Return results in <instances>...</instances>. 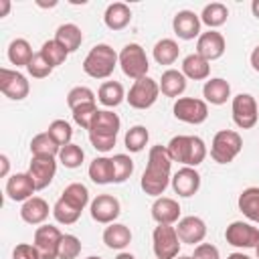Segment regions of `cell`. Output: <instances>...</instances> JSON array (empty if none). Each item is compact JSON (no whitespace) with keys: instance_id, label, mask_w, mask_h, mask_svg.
<instances>
[{"instance_id":"cell-1","label":"cell","mask_w":259,"mask_h":259,"mask_svg":"<svg viewBox=\"0 0 259 259\" xmlns=\"http://www.w3.org/2000/svg\"><path fill=\"white\" fill-rule=\"evenodd\" d=\"M172 180V160L168 156L166 146H152L148 152V164L140 178V186L150 196H160L168 188Z\"/></svg>"},{"instance_id":"cell-2","label":"cell","mask_w":259,"mask_h":259,"mask_svg":"<svg viewBox=\"0 0 259 259\" xmlns=\"http://www.w3.org/2000/svg\"><path fill=\"white\" fill-rule=\"evenodd\" d=\"M121 127V119L117 113H113L111 109H99L91 121L89 132V142L97 152H109L113 150L115 142H117V134Z\"/></svg>"},{"instance_id":"cell-3","label":"cell","mask_w":259,"mask_h":259,"mask_svg":"<svg viewBox=\"0 0 259 259\" xmlns=\"http://www.w3.org/2000/svg\"><path fill=\"white\" fill-rule=\"evenodd\" d=\"M166 150L172 162H178L190 168H196L198 164H202L208 154L204 140L198 136H174L168 142Z\"/></svg>"},{"instance_id":"cell-4","label":"cell","mask_w":259,"mask_h":259,"mask_svg":"<svg viewBox=\"0 0 259 259\" xmlns=\"http://www.w3.org/2000/svg\"><path fill=\"white\" fill-rule=\"evenodd\" d=\"M115 65H119V53H115L113 47L99 42L85 55L81 67L91 79H107L111 77Z\"/></svg>"},{"instance_id":"cell-5","label":"cell","mask_w":259,"mask_h":259,"mask_svg":"<svg viewBox=\"0 0 259 259\" xmlns=\"http://www.w3.org/2000/svg\"><path fill=\"white\" fill-rule=\"evenodd\" d=\"M243 150V138L235 130H221L214 134L210 142V158L217 164H229L233 162Z\"/></svg>"},{"instance_id":"cell-6","label":"cell","mask_w":259,"mask_h":259,"mask_svg":"<svg viewBox=\"0 0 259 259\" xmlns=\"http://www.w3.org/2000/svg\"><path fill=\"white\" fill-rule=\"evenodd\" d=\"M119 67L123 71L125 77L138 81L142 77H148V69H150V61L148 55L144 51L142 45L138 42H130L119 51Z\"/></svg>"},{"instance_id":"cell-7","label":"cell","mask_w":259,"mask_h":259,"mask_svg":"<svg viewBox=\"0 0 259 259\" xmlns=\"http://www.w3.org/2000/svg\"><path fill=\"white\" fill-rule=\"evenodd\" d=\"M182 241L178 239L176 227L172 225H158L152 231V249L156 259H176Z\"/></svg>"},{"instance_id":"cell-8","label":"cell","mask_w":259,"mask_h":259,"mask_svg":"<svg viewBox=\"0 0 259 259\" xmlns=\"http://www.w3.org/2000/svg\"><path fill=\"white\" fill-rule=\"evenodd\" d=\"M231 113H233V121H235L237 127H241V130L255 127V123L259 119L257 99L251 93H239V95H235L233 101H231Z\"/></svg>"},{"instance_id":"cell-9","label":"cell","mask_w":259,"mask_h":259,"mask_svg":"<svg viewBox=\"0 0 259 259\" xmlns=\"http://www.w3.org/2000/svg\"><path fill=\"white\" fill-rule=\"evenodd\" d=\"M160 95V85L156 79L152 77H142L138 81H134V85L130 87L125 101L134 107V109H148L158 101Z\"/></svg>"},{"instance_id":"cell-10","label":"cell","mask_w":259,"mask_h":259,"mask_svg":"<svg viewBox=\"0 0 259 259\" xmlns=\"http://www.w3.org/2000/svg\"><path fill=\"white\" fill-rule=\"evenodd\" d=\"M172 111L178 121L198 125V123L206 121V117H208V103L204 99H196V97H178L174 101Z\"/></svg>"},{"instance_id":"cell-11","label":"cell","mask_w":259,"mask_h":259,"mask_svg":"<svg viewBox=\"0 0 259 259\" xmlns=\"http://www.w3.org/2000/svg\"><path fill=\"white\" fill-rule=\"evenodd\" d=\"M63 241V233L55 225H40L34 231L32 245L38 251L40 259H59V247Z\"/></svg>"},{"instance_id":"cell-12","label":"cell","mask_w":259,"mask_h":259,"mask_svg":"<svg viewBox=\"0 0 259 259\" xmlns=\"http://www.w3.org/2000/svg\"><path fill=\"white\" fill-rule=\"evenodd\" d=\"M225 241L237 249H255L259 245V229L247 221H233L225 229Z\"/></svg>"},{"instance_id":"cell-13","label":"cell","mask_w":259,"mask_h":259,"mask_svg":"<svg viewBox=\"0 0 259 259\" xmlns=\"http://www.w3.org/2000/svg\"><path fill=\"white\" fill-rule=\"evenodd\" d=\"M0 91L12 101H22L30 93V83L20 71L2 67L0 69Z\"/></svg>"},{"instance_id":"cell-14","label":"cell","mask_w":259,"mask_h":259,"mask_svg":"<svg viewBox=\"0 0 259 259\" xmlns=\"http://www.w3.org/2000/svg\"><path fill=\"white\" fill-rule=\"evenodd\" d=\"M91 219L99 225H111L121 214V204L113 194H97L89 204Z\"/></svg>"},{"instance_id":"cell-15","label":"cell","mask_w":259,"mask_h":259,"mask_svg":"<svg viewBox=\"0 0 259 259\" xmlns=\"http://www.w3.org/2000/svg\"><path fill=\"white\" fill-rule=\"evenodd\" d=\"M225 49H227V40L219 30L200 32V36L196 38V53L208 63L221 59L225 55Z\"/></svg>"},{"instance_id":"cell-16","label":"cell","mask_w":259,"mask_h":259,"mask_svg":"<svg viewBox=\"0 0 259 259\" xmlns=\"http://www.w3.org/2000/svg\"><path fill=\"white\" fill-rule=\"evenodd\" d=\"M4 190H6V196L10 200H14V202H26L36 192V184H34V180H32V176L28 172H18V174H12L6 180Z\"/></svg>"},{"instance_id":"cell-17","label":"cell","mask_w":259,"mask_h":259,"mask_svg":"<svg viewBox=\"0 0 259 259\" xmlns=\"http://www.w3.org/2000/svg\"><path fill=\"white\" fill-rule=\"evenodd\" d=\"M174 192L182 198H190L198 192L200 188V174L196 168H190V166H182L178 172L172 174V180H170Z\"/></svg>"},{"instance_id":"cell-18","label":"cell","mask_w":259,"mask_h":259,"mask_svg":"<svg viewBox=\"0 0 259 259\" xmlns=\"http://www.w3.org/2000/svg\"><path fill=\"white\" fill-rule=\"evenodd\" d=\"M200 16L192 10H178L172 18L174 34L182 40H192L200 36Z\"/></svg>"},{"instance_id":"cell-19","label":"cell","mask_w":259,"mask_h":259,"mask_svg":"<svg viewBox=\"0 0 259 259\" xmlns=\"http://www.w3.org/2000/svg\"><path fill=\"white\" fill-rule=\"evenodd\" d=\"M28 174L32 176V180L36 184V190L47 188L53 182L55 174H57V162H55V158L32 156L30 158V164H28Z\"/></svg>"},{"instance_id":"cell-20","label":"cell","mask_w":259,"mask_h":259,"mask_svg":"<svg viewBox=\"0 0 259 259\" xmlns=\"http://www.w3.org/2000/svg\"><path fill=\"white\" fill-rule=\"evenodd\" d=\"M176 233H178V239L186 245H198L204 241L206 237V223L200 219V217H184L178 221V227H176Z\"/></svg>"},{"instance_id":"cell-21","label":"cell","mask_w":259,"mask_h":259,"mask_svg":"<svg viewBox=\"0 0 259 259\" xmlns=\"http://www.w3.org/2000/svg\"><path fill=\"white\" fill-rule=\"evenodd\" d=\"M152 219L158 225H174L180 221V204L170 196H158L152 204Z\"/></svg>"},{"instance_id":"cell-22","label":"cell","mask_w":259,"mask_h":259,"mask_svg":"<svg viewBox=\"0 0 259 259\" xmlns=\"http://www.w3.org/2000/svg\"><path fill=\"white\" fill-rule=\"evenodd\" d=\"M49 212L53 210L49 208V202L40 196H32L20 206V219L26 225H45V221L49 219Z\"/></svg>"},{"instance_id":"cell-23","label":"cell","mask_w":259,"mask_h":259,"mask_svg":"<svg viewBox=\"0 0 259 259\" xmlns=\"http://www.w3.org/2000/svg\"><path fill=\"white\" fill-rule=\"evenodd\" d=\"M160 85V93L166 95V97H174L178 99L184 91H186V77L182 71L178 69H166L158 81Z\"/></svg>"},{"instance_id":"cell-24","label":"cell","mask_w":259,"mask_h":259,"mask_svg":"<svg viewBox=\"0 0 259 259\" xmlns=\"http://www.w3.org/2000/svg\"><path fill=\"white\" fill-rule=\"evenodd\" d=\"M202 97L210 105H223L231 97V85L223 77H212L202 87Z\"/></svg>"},{"instance_id":"cell-25","label":"cell","mask_w":259,"mask_h":259,"mask_svg":"<svg viewBox=\"0 0 259 259\" xmlns=\"http://www.w3.org/2000/svg\"><path fill=\"white\" fill-rule=\"evenodd\" d=\"M103 243L109 249L123 251L132 243V231H130V227L123 225V223H111V225H107L105 231H103Z\"/></svg>"},{"instance_id":"cell-26","label":"cell","mask_w":259,"mask_h":259,"mask_svg":"<svg viewBox=\"0 0 259 259\" xmlns=\"http://www.w3.org/2000/svg\"><path fill=\"white\" fill-rule=\"evenodd\" d=\"M103 22L109 30H123L130 22H132V10L127 4L123 2H113L105 8L103 14Z\"/></svg>"},{"instance_id":"cell-27","label":"cell","mask_w":259,"mask_h":259,"mask_svg":"<svg viewBox=\"0 0 259 259\" xmlns=\"http://www.w3.org/2000/svg\"><path fill=\"white\" fill-rule=\"evenodd\" d=\"M186 79H192V81H204L208 79L210 75V63L206 59H202L198 53H192V55H186L182 59V69Z\"/></svg>"},{"instance_id":"cell-28","label":"cell","mask_w":259,"mask_h":259,"mask_svg":"<svg viewBox=\"0 0 259 259\" xmlns=\"http://www.w3.org/2000/svg\"><path fill=\"white\" fill-rule=\"evenodd\" d=\"M89 178L95 184H111L115 180V170H113V160L107 156H97L89 164Z\"/></svg>"},{"instance_id":"cell-29","label":"cell","mask_w":259,"mask_h":259,"mask_svg":"<svg viewBox=\"0 0 259 259\" xmlns=\"http://www.w3.org/2000/svg\"><path fill=\"white\" fill-rule=\"evenodd\" d=\"M239 210L251 223H259V186H249L239 194L237 200Z\"/></svg>"},{"instance_id":"cell-30","label":"cell","mask_w":259,"mask_h":259,"mask_svg":"<svg viewBox=\"0 0 259 259\" xmlns=\"http://www.w3.org/2000/svg\"><path fill=\"white\" fill-rule=\"evenodd\" d=\"M123 99H125V91L119 81H103L97 89V101L109 109L117 107Z\"/></svg>"},{"instance_id":"cell-31","label":"cell","mask_w":259,"mask_h":259,"mask_svg":"<svg viewBox=\"0 0 259 259\" xmlns=\"http://www.w3.org/2000/svg\"><path fill=\"white\" fill-rule=\"evenodd\" d=\"M55 40L61 42L69 53H75V51L81 47V42H83V32H81V28H79L77 24L65 22V24H61V26L57 28Z\"/></svg>"},{"instance_id":"cell-32","label":"cell","mask_w":259,"mask_h":259,"mask_svg":"<svg viewBox=\"0 0 259 259\" xmlns=\"http://www.w3.org/2000/svg\"><path fill=\"white\" fill-rule=\"evenodd\" d=\"M229 18V8L223 2H210L202 8L200 12V22L208 26V30H214L219 26H223Z\"/></svg>"},{"instance_id":"cell-33","label":"cell","mask_w":259,"mask_h":259,"mask_svg":"<svg viewBox=\"0 0 259 259\" xmlns=\"http://www.w3.org/2000/svg\"><path fill=\"white\" fill-rule=\"evenodd\" d=\"M59 198H63L67 204H71L73 208L83 212V208L89 204V188L81 182H71L65 186V190L61 192Z\"/></svg>"},{"instance_id":"cell-34","label":"cell","mask_w":259,"mask_h":259,"mask_svg":"<svg viewBox=\"0 0 259 259\" xmlns=\"http://www.w3.org/2000/svg\"><path fill=\"white\" fill-rule=\"evenodd\" d=\"M152 55H154V61L158 65H174L178 55H180V49H178V42L174 38H160L154 45Z\"/></svg>"},{"instance_id":"cell-35","label":"cell","mask_w":259,"mask_h":259,"mask_svg":"<svg viewBox=\"0 0 259 259\" xmlns=\"http://www.w3.org/2000/svg\"><path fill=\"white\" fill-rule=\"evenodd\" d=\"M61 152V146L49 136V132H40L30 140V154L32 156H47L57 158Z\"/></svg>"},{"instance_id":"cell-36","label":"cell","mask_w":259,"mask_h":259,"mask_svg":"<svg viewBox=\"0 0 259 259\" xmlns=\"http://www.w3.org/2000/svg\"><path fill=\"white\" fill-rule=\"evenodd\" d=\"M32 47L26 38H14L8 45V61L16 67H26L32 59Z\"/></svg>"},{"instance_id":"cell-37","label":"cell","mask_w":259,"mask_h":259,"mask_svg":"<svg viewBox=\"0 0 259 259\" xmlns=\"http://www.w3.org/2000/svg\"><path fill=\"white\" fill-rule=\"evenodd\" d=\"M148 140H150V132H148L146 125H132V127L125 132L123 144H125L127 152L138 154V152H142V150L146 148Z\"/></svg>"},{"instance_id":"cell-38","label":"cell","mask_w":259,"mask_h":259,"mask_svg":"<svg viewBox=\"0 0 259 259\" xmlns=\"http://www.w3.org/2000/svg\"><path fill=\"white\" fill-rule=\"evenodd\" d=\"M40 55H42V57L47 59V63L55 69V67L63 65V63L67 61L69 51H67L61 42H57L55 38H51V40H45V42H42V47H40Z\"/></svg>"},{"instance_id":"cell-39","label":"cell","mask_w":259,"mask_h":259,"mask_svg":"<svg viewBox=\"0 0 259 259\" xmlns=\"http://www.w3.org/2000/svg\"><path fill=\"white\" fill-rule=\"evenodd\" d=\"M83 160H85L83 148L77 146V144H73V142L67 144V146H63L61 152H59V162H61L65 168L75 170V168H79V166L83 164Z\"/></svg>"},{"instance_id":"cell-40","label":"cell","mask_w":259,"mask_h":259,"mask_svg":"<svg viewBox=\"0 0 259 259\" xmlns=\"http://www.w3.org/2000/svg\"><path fill=\"white\" fill-rule=\"evenodd\" d=\"M49 136L63 148V146H67V144H71V138H73V127H71V123L69 121H65V119H55V121H51L49 123Z\"/></svg>"},{"instance_id":"cell-41","label":"cell","mask_w":259,"mask_h":259,"mask_svg":"<svg viewBox=\"0 0 259 259\" xmlns=\"http://www.w3.org/2000/svg\"><path fill=\"white\" fill-rule=\"evenodd\" d=\"M53 217H55V221L61 223V225H73V223L79 221L81 210L73 208V206L67 204L63 198H59V200L55 202V206H53Z\"/></svg>"},{"instance_id":"cell-42","label":"cell","mask_w":259,"mask_h":259,"mask_svg":"<svg viewBox=\"0 0 259 259\" xmlns=\"http://www.w3.org/2000/svg\"><path fill=\"white\" fill-rule=\"evenodd\" d=\"M113 170H115V184L125 182L134 174V160L127 154H113Z\"/></svg>"},{"instance_id":"cell-43","label":"cell","mask_w":259,"mask_h":259,"mask_svg":"<svg viewBox=\"0 0 259 259\" xmlns=\"http://www.w3.org/2000/svg\"><path fill=\"white\" fill-rule=\"evenodd\" d=\"M95 99H97L95 93H93L89 87H85V85H77V87H73V89L67 93V105H69L71 109H75V107H79V105H85V103H97Z\"/></svg>"},{"instance_id":"cell-44","label":"cell","mask_w":259,"mask_h":259,"mask_svg":"<svg viewBox=\"0 0 259 259\" xmlns=\"http://www.w3.org/2000/svg\"><path fill=\"white\" fill-rule=\"evenodd\" d=\"M97 111H99V109H97V103H85V105H79V107L71 109L73 121H75L79 127H83V130H89V127H91V121H93V117H95Z\"/></svg>"},{"instance_id":"cell-45","label":"cell","mask_w":259,"mask_h":259,"mask_svg":"<svg viewBox=\"0 0 259 259\" xmlns=\"http://www.w3.org/2000/svg\"><path fill=\"white\" fill-rule=\"evenodd\" d=\"M26 71H28V75H30L32 79H45V77H49V75L53 73V67L47 63V59H45V57L40 55V51H38V53L32 55L30 63L26 65Z\"/></svg>"},{"instance_id":"cell-46","label":"cell","mask_w":259,"mask_h":259,"mask_svg":"<svg viewBox=\"0 0 259 259\" xmlns=\"http://www.w3.org/2000/svg\"><path fill=\"white\" fill-rule=\"evenodd\" d=\"M81 239L75 235H63L61 247H59V259H77L81 255Z\"/></svg>"},{"instance_id":"cell-47","label":"cell","mask_w":259,"mask_h":259,"mask_svg":"<svg viewBox=\"0 0 259 259\" xmlns=\"http://www.w3.org/2000/svg\"><path fill=\"white\" fill-rule=\"evenodd\" d=\"M12 259H40V257H38V251H36L34 245H30V243H18L12 249Z\"/></svg>"},{"instance_id":"cell-48","label":"cell","mask_w":259,"mask_h":259,"mask_svg":"<svg viewBox=\"0 0 259 259\" xmlns=\"http://www.w3.org/2000/svg\"><path fill=\"white\" fill-rule=\"evenodd\" d=\"M194 259H221V253H219V249L214 247V245H210V243H198L196 247H194V255H192Z\"/></svg>"},{"instance_id":"cell-49","label":"cell","mask_w":259,"mask_h":259,"mask_svg":"<svg viewBox=\"0 0 259 259\" xmlns=\"http://www.w3.org/2000/svg\"><path fill=\"white\" fill-rule=\"evenodd\" d=\"M249 61H251V67H253V71L255 73H259V45L251 51V57H249Z\"/></svg>"},{"instance_id":"cell-50","label":"cell","mask_w":259,"mask_h":259,"mask_svg":"<svg viewBox=\"0 0 259 259\" xmlns=\"http://www.w3.org/2000/svg\"><path fill=\"white\" fill-rule=\"evenodd\" d=\"M0 162H2L0 176H2V178H6V176H8V168H10V160H8V156H6V154H2V156H0Z\"/></svg>"},{"instance_id":"cell-51","label":"cell","mask_w":259,"mask_h":259,"mask_svg":"<svg viewBox=\"0 0 259 259\" xmlns=\"http://www.w3.org/2000/svg\"><path fill=\"white\" fill-rule=\"evenodd\" d=\"M10 12V0H0V16H6Z\"/></svg>"},{"instance_id":"cell-52","label":"cell","mask_w":259,"mask_h":259,"mask_svg":"<svg viewBox=\"0 0 259 259\" xmlns=\"http://www.w3.org/2000/svg\"><path fill=\"white\" fill-rule=\"evenodd\" d=\"M227 259H253V257H249V255L243 253V251H235V253H231Z\"/></svg>"},{"instance_id":"cell-53","label":"cell","mask_w":259,"mask_h":259,"mask_svg":"<svg viewBox=\"0 0 259 259\" xmlns=\"http://www.w3.org/2000/svg\"><path fill=\"white\" fill-rule=\"evenodd\" d=\"M251 12H253L255 18H259V0H253L251 2Z\"/></svg>"},{"instance_id":"cell-54","label":"cell","mask_w":259,"mask_h":259,"mask_svg":"<svg viewBox=\"0 0 259 259\" xmlns=\"http://www.w3.org/2000/svg\"><path fill=\"white\" fill-rule=\"evenodd\" d=\"M115 259H136V257H134L132 253H125V251H121V253H119Z\"/></svg>"},{"instance_id":"cell-55","label":"cell","mask_w":259,"mask_h":259,"mask_svg":"<svg viewBox=\"0 0 259 259\" xmlns=\"http://www.w3.org/2000/svg\"><path fill=\"white\" fill-rule=\"evenodd\" d=\"M176 259H194V257H192V255H178Z\"/></svg>"},{"instance_id":"cell-56","label":"cell","mask_w":259,"mask_h":259,"mask_svg":"<svg viewBox=\"0 0 259 259\" xmlns=\"http://www.w3.org/2000/svg\"><path fill=\"white\" fill-rule=\"evenodd\" d=\"M255 255H257V259H259V245L255 247Z\"/></svg>"},{"instance_id":"cell-57","label":"cell","mask_w":259,"mask_h":259,"mask_svg":"<svg viewBox=\"0 0 259 259\" xmlns=\"http://www.w3.org/2000/svg\"><path fill=\"white\" fill-rule=\"evenodd\" d=\"M85 259H101V257H95V255H91V257H85Z\"/></svg>"}]
</instances>
